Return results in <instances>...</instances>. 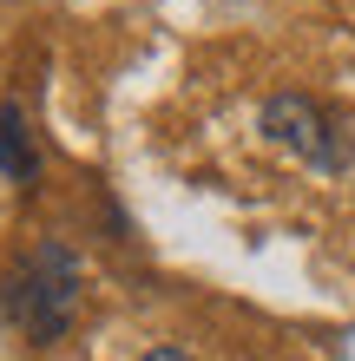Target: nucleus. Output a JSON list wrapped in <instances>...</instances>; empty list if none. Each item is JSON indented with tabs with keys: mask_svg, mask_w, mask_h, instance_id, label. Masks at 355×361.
Listing matches in <instances>:
<instances>
[{
	"mask_svg": "<svg viewBox=\"0 0 355 361\" xmlns=\"http://www.w3.org/2000/svg\"><path fill=\"white\" fill-rule=\"evenodd\" d=\"M0 309H7V322L27 335V342H59V335L73 329L79 315V263L66 243H40L27 257L13 263L7 289H0Z\"/></svg>",
	"mask_w": 355,
	"mask_h": 361,
	"instance_id": "1",
	"label": "nucleus"
},
{
	"mask_svg": "<svg viewBox=\"0 0 355 361\" xmlns=\"http://www.w3.org/2000/svg\"><path fill=\"white\" fill-rule=\"evenodd\" d=\"M263 138L277 145V152L303 158L309 171H342V164H349L342 125L329 118L309 92H277V99H263Z\"/></svg>",
	"mask_w": 355,
	"mask_h": 361,
	"instance_id": "2",
	"label": "nucleus"
},
{
	"mask_svg": "<svg viewBox=\"0 0 355 361\" xmlns=\"http://www.w3.org/2000/svg\"><path fill=\"white\" fill-rule=\"evenodd\" d=\"M0 178H13V184L40 178V152L27 138V112L20 105H0Z\"/></svg>",
	"mask_w": 355,
	"mask_h": 361,
	"instance_id": "3",
	"label": "nucleus"
},
{
	"mask_svg": "<svg viewBox=\"0 0 355 361\" xmlns=\"http://www.w3.org/2000/svg\"><path fill=\"white\" fill-rule=\"evenodd\" d=\"M138 361H198V355H184V348H152V355H138Z\"/></svg>",
	"mask_w": 355,
	"mask_h": 361,
	"instance_id": "4",
	"label": "nucleus"
}]
</instances>
